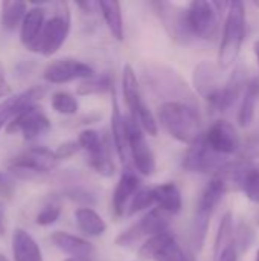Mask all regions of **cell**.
<instances>
[{
	"mask_svg": "<svg viewBox=\"0 0 259 261\" xmlns=\"http://www.w3.org/2000/svg\"><path fill=\"white\" fill-rule=\"evenodd\" d=\"M157 116L166 133L182 144L191 145L203 135L198 112L189 102L168 99L160 104Z\"/></svg>",
	"mask_w": 259,
	"mask_h": 261,
	"instance_id": "6da1fadb",
	"label": "cell"
},
{
	"mask_svg": "<svg viewBox=\"0 0 259 261\" xmlns=\"http://www.w3.org/2000/svg\"><path fill=\"white\" fill-rule=\"evenodd\" d=\"M227 187L229 184L223 177L215 176L209 180V184L205 187V190L198 197L194 220H192V228H191V243L197 252H200L205 246L211 219L215 210L218 208V205L221 203L227 191Z\"/></svg>",
	"mask_w": 259,
	"mask_h": 261,
	"instance_id": "7a4b0ae2",
	"label": "cell"
},
{
	"mask_svg": "<svg viewBox=\"0 0 259 261\" xmlns=\"http://www.w3.org/2000/svg\"><path fill=\"white\" fill-rule=\"evenodd\" d=\"M246 38V6L243 2H231L226 12L223 35L218 50V66L227 69L235 64L240 57Z\"/></svg>",
	"mask_w": 259,
	"mask_h": 261,
	"instance_id": "3957f363",
	"label": "cell"
},
{
	"mask_svg": "<svg viewBox=\"0 0 259 261\" xmlns=\"http://www.w3.org/2000/svg\"><path fill=\"white\" fill-rule=\"evenodd\" d=\"M58 164L55 151L46 147H29L21 153L11 158L6 164V170L11 176L31 180L50 173Z\"/></svg>",
	"mask_w": 259,
	"mask_h": 261,
	"instance_id": "277c9868",
	"label": "cell"
},
{
	"mask_svg": "<svg viewBox=\"0 0 259 261\" xmlns=\"http://www.w3.org/2000/svg\"><path fill=\"white\" fill-rule=\"evenodd\" d=\"M169 214L162 211L160 208H153L147 211L134 225L128 226L125 231H122L114 243L119 248H130L136 243H139L142 239H150L153 236L168 232L169 223H171Z\"/></svg>",
	"mask_w": 259,
	"mask_h": 261,
	"instance_id": "5b68a950",
	"label": "cell"
},
{
	"mask_svg": "<svg viewBox=\"0 0 259 261\" xmlns=\"http://www.w3.org/2000/svg\"><path fill=\"white\" fill-rule=\"evenodd\" d=\"M231 164L232 161H227V158L211 151L202 135L186 150L182 167L189 173L212 174V177H215V176H221L229 168Z\"/></svg>",
	"mask_w": 259,
	"mask_h": 261,
	"instance_id": "8992f818",
	"label": "cell"
},
{
	"mask_svg": "<svg viewBox=\"0 0 259 261\" xmlns=\"http://www.w3.org/2000/svg\"><path fill=\"white\" fill-rule=\"evenodd\" d=\"M69 32H70V15L67 6H64L63 11L56 12L53 17L46 20L41 34L38 35L35 43L29 47V50L37 52L43 57H52L66 43Z\"/></svg>",
	"mask_w": 259,
	"mask_h": 261,
	"instance_id": "52a82bcc",
	"label": "cell"
},
{
	"mask_svg": "<svg viewBox=\"0 0 259 261\" xmlns=\"http://www.w3.org/2000/svg\"><path fill=\"white\" fill-rule=\"evenodd\" d=\"M151 6L156 9V14L159 15L166 32L174 41L180 44H188L195 38L188 21L186 9L169 2H154L151 3Z\"/></svg>",
	"mask_w": 259,
	"mask_h": 261,
	"instance_id": "ba28073f",
	"label": "cell"
},
{
	"mask_svg": "<svg viewBox=\"0 0 259 261\" xmlns=\"http://www.w3.org/2000/svg\"><path fill=\"white\" fill-rule=\"evenodd\" d=\"M128 151L136 171L142 176H153L156 173V154L147 141L142 128L128 116Z\"/></svg>",
	"mask_w": 259,
	"mask_h": 261,
	"instance_id": "9c48e42d",
	"label": "cell"
},
{
	"mask_svg": "<svg viewBox=\"0 0 259 261\" xmlns=\"http://www.w3.org/2000/svg\"><path fill=\"white\" fill-rule=\"evenodd\" d=\"M188 21L195 38L215 40L218 35V11L212 2L194 0L188 5Z\"/></svg>",
	"mask_w": 259,
	"mask_h": 261,
	"instance_id": "30bf717a",
	"label": "cell"
},
{
	"mask_svg": "<svg viewBox=\"0 0 259 261\" xmlns=\"http://www.w3.org/2000/svg\"><path fill=\"white\" fill-rule=\"evenodd\" d=\"M50 130V119L44 113V110L32 104L26 107L8 127V135H21L26 141L37 139L43 135H46Z\"/></svg>",
	"mask_w": 259,
	"mask_h": 261,
	"instance_id": "8fae6325",
	"label": "cell"
},
{
	"mask_svg": "<svg viewBox=\"0 0 259 261\" xmlns=\"http://www.w3.org/2000/svg\"><path fill=\"white\" fill-rule=\"evenodd\" d=\"M203 139L211 151L224 158L238 153L243 147L237 128L224 119L215 121L206 133H203Z\"/></svg>",
	"mask_w": 259,
	"mask_h": 261,
	"instance_id": "7c38bea8",
	"label": "cell"
},
{
	"mask_svg": "<svg viewBox=\"0 0 259 261\" xmlns=\"http://www.w3.org/2000/svg\"><path fill=\"white\" fill-rule=\"evenodd\" d=\"M95 73L93 67L76 58H58L47 64L43 72V78L52 84H66L76 80L92 78Z\"/></svg>",
	"mask_w": 259,
	"mask_h": 261,
	"instance_id": "4fadbf2b",
	"label": "cell"
},
{
	"mask_svg": "<svg viewBox=\"0 0 259 261\" xmlns=\"http://www.w3.org/2000/svg\"><path fill=\"white\" fill-rule=\"evenodd\" d=\"M246 86L247 80L244 70L241 67H237L224 81V84L208 99L209 107L214 112H227L237 102L240 95L244 93Z\"/></svg>",
	"mask_w": 259,
	"mask_h": 261,
	"instance_id": "5bb4252c",
	"label": "cell"
},
{
	"mask_svg": "<svg viewBox=\"0 0 259 261\" xmlns=\"http://www.w3.org/2000/svg\"><path fill=\"white\" fill-rule=\"evenodd\" d=\"M226 180L227 184L234 182L250 202L259 203V164L252 165L246 161L235 162L226 174Z\"/></svg>",
	"mask_w": 259,
	"mask_h": 261,
	"instance_id": "9a60e30c",
	"label": "cell"
},
{
	"mask_svg": "<svg viewBox=\"0 0 259 261\" xmlns=\"http://www.w3.org/2000/svg\"><path fill=\"white\" fill-rule=\"evenodd\" d=\"M140 187H142V182L136 171L127 168L121 174V177L114 187L113 196H111V210L118 219L124 217L127 214L130 203Z\"/></svg>",
	"mask_w": 259,
	"mask_h": 261,
	"instance_id": "2e32d148",
	"label": "cell"
},
{
	"mask_svg": "<svg viewBox=\"0 0 259 261\" xmlns=\"http://www.w3.org/2000/svg\"><path fill=\"white\" fill-rule=\"evenodd\" d=\"M44 89L41 86H34L18 95H12L0 102V130L6 128L26 107L37 102L44 95Z\"/></svg>",
	"mask_w": 259,
	"mask_h": 261,
	"instance_id": "e0dca14e",
	"label": "cell"
},
{
	"mask_svg": "<svg viewBox=\"0 0 259 261\" xmlns=\"http://www.w3.org/2000/svg\"><path fill=\"white\" fill-rule=\"evenodd\" d=\"M192 84L195 92L206 101L224 84L221 83V67L218 63L203 60L200 61L192 72Z\"/></svg>",
	"mask_w": 259,
	"mask_h": 261,
	"instance_id": "ac0fdd59",
	"label": "cell"
},
{
	"mask_svg": "<svg viewBox=\"0 0 259 261\" xmlns=\"http://www.w3.org/2000/svg\"><path fill=\"white\" fill-rule=\"evenodd\" d=\"M50 242L69 258H92L95 254V246L89 240L64 231H55L50 236Z\"/></svg>",
	"mask_w": 259,
	"mask_h": 261,
	"instance_id": "d6986e66",
	"label": "cell"
},
{
	"mask_svg": "<svg viewBox=\"0 0 259 261\" xmlns=\"http://www.w3.org/2000/svg\"><path fill=\"white\" fill-rule=\"evenodd\" d=\"M113 93V110H111V138L116 148V153L122 164H127L130 159L128 151V118H125L121 113V109L118 106V99L114 95V87L111 90Z\"/></svg>",
	"mask_w": 259,
	"mask_h": 261,
	"instance_id": "ffe728a7",
	"label": "cell"
},
{
	"mask_svg": "<svg viewBox=\"0 0 259 261\" xmlns=\"http://www.w3.org/2000/svg\"><path fill=\"white\" fill-rule=\"evenodd\" d=\"M154 194V205L165 211L169 216H176L183 208V197L182 191L174 182H165L153 188Z\"/></svg>",
	"mask_w": 259,
	"mask_h": 261,
	"instance_id": "44dd1931",
	"label": "cell"
},
{
	"mask_svg": "<svg viewBox=\"0 0 259 261\" xmlns=\"http://www.w3.org/2000/svg\"><path fill=\"white\" fill-rule=\"evenodd\" d=\"M12 257L14 261H43L38 243L24 229L12 232Z\"/></svg>",
	"mask_w": 259,
	"mask_h": 261,
	"instance_id": "7402d4cb",
	"label": "cell"
},
{
	"mask_svg": "<svg viewBox=\"0 0 259 261\" xmlns=\"http://www.w3.org/2000/svg\"><path fill=\"white\" fill-rule=\"evenodd\" d=\"M259 101V78L253 76L252 80L247 81L246 90L243 93V99L238 109L237 121L238 125L246 128L250 127L253 119H255V112H256V104Z\"/></svg>",
	"mask_w": 259,
	"mask_h": 261,
	"instance_id": "603a6c76",
	"label": "cell"
},
{
	"mask_svg": "<svg viewBox=\"0 0 259 261\" xmlns=\"http://www.w3.org/2000/svg\"><path fill=\"white\" fill-rule=\"evenodd\" d=\"M44 23H46V11L41 6H32V9H27L20 28V40L27 49L35 43V40L41 34Z\"/></svg>",
	"mask_w": 259,
	"mask_h": 261,
	"instance_id": "cb8c5ba5",
	"label": "cell"
},
{
	"mask_svg": "<svg viewBox=\"0 0 259 261\" xmlns=\"http://www.w3.org/2000/svg\"><path fill=\"white\" fill-rule=\"evenodd\" d=\"M75 222L79 231L89 237H101L107 231L105 220L90 206H81L75 211Z\"/></svg>",
	"mask_w": 259,
	"mask_h": 261,
	"instance_id": "d4e9b609",
	"label": "cell"
},
{
	"mask_svg": "<svg viewBox=\"0 0 259 261\" xmlns=\"http://www.w3.org/2000/svg\"><path fill=\"white\" fill-rule=\"evenodd\" d=\"M99 11L104 17V21L110 31V34L118 40L122 41L124 40V18H122V8L119 2H113V0H104L99 2Z\"/></svg>",
	"mask_w": 259,
	"mask_h": 261,
	"instance_id": "484cf974",
	"label": "cell"
},
{
	"mask_svg": "<svg viewBox=\"0 0 259 261\" xmlns=\"http://www.w3.org/2000/svg\"><path fill=\"white\" fill-rule=\"evenodd\" d=\"M122 93H124V99L130 112H133L143 101L139 80L130 64H125L122 69Z\"/></svg>",
	"mask_w": 259,
	"mask_h": 261,
	"instance_id": "4316f807",
	"label": "cell"
},
{
	"mask_svg": "<svg viewBox=\"0 0 259 261\" xmlns=\"http://www.w3.org/2000/svg\"><path fill=\"white\" fill-rule=\"evenodd\" d=\"M26 12L27 9L24 2H12V0L2 2V28L8 32L21 28Z\"/></svg>",
	"mask_w": 259,
	"mask_h": 261,
	"instance_id": "83f0119b",
	"label": "cell"
},
{
	"mask_svg": "<svg viewBox=\"0 0 259 261\" xmlns=\"http://www.w3.org/2000/svg\"><path fill=\"white\" fill-rule=\"evenodd\" d=\"M108 90H113V78L104 72V73H96L92 78L82 80L76 89L78 95L81 96H89V95H102Z\"/></svg>",
	"mask_w": 259,
	"mask_h": 261,
	"instance_id": "f1b7e54d",
	"label": "cell"
},
{
	"mask_svg": "<svg viewBox=\"0 0 259 261\" xmlns=\"http://www.w3.org/2000/svg\"><path fill=\"white\" fill-rule=\"evenodd\" d=\"M79 148L82 151H85L87 158H92V156H98L101 154L102 151H105L108 147H107V142L104 141V138L93 128H85L82 130L79 135H78V139H76Z\"/></svg>",
	"mask_w": 259,
	"mask_h": 261,
	"instance_id": "f546056e",
	"label": "cell"
},
{
	"mask_svg": "<svg viewBox=\"0 0 259 261\" xmlns=\"http://www.w3.org/2000/svg\"><path fill=\"white\" fill-rule=\"evenodd\" d=\"M176 237L172 236V234H169V232H162V234H157V236H153V237H150V239H147L142 245H140V248H139V251H137V254H139V257L140 258H143V260H153L174 240Z\"/></svg>",
	"mask_w": 259,
	"mask_h": 261,
	"instance_id": "4dcf8cb0",
	"label": "cell"
},
{
	"mask_svg": "<svg viewBox=\"0 0 259 261\" xmlns=\"http://www.w3.org/2000/svg\"><path fill=\"white\" fill-rule=\"evenodd\" d=\"M234 216L231 213H226L220 222L217 236H215V243H214V258L229 245L234 242Z\"/></svg>",
	"mask_w": 259,
	"mask_h": 261,
	"instance_id": "1f68e13d",
	"label": "cell"
},
{
	"mask_svg": "<svg viewBox=\"0 0 259 261\" xmlns=\"http://www.w3.org/2000/svg\"><path fill=\"white\" fill-rule=\"evenodd\" d=\"M50 106L56 113L64 116H72L79 109L78 99L67 92H55L50 98Z\"/></svg>",
	"mask_w": 259,
	"mask_h": 261,
	"instance_id": "d6a6232c",
	"label": "cell"
},
{
	"mask_svg": "<svg viewBox=\"0 0 259 261\" xmlns=\"http://www.w3.org/2000/svg\"><path fill=\"white\" fill-rule=\"evenodd\" d=\"M87 162H89V167L102 177H111L114 174V171H116V165H114V162H113V159L110 156L108 148L105 151H102L101 154H98V156L87 158Z\"/></svg>",
	"mask_w": 259,
	"mask_h": 261,
	"instance_id": "836d02e7",
	"label": "cell"
},
{
	"mask_svg": "<svg viewBox=\"0 0 259 261\" xmlns=\"http://www.w3.org/2000/svg\"><path fill=\"white\" fill-rule=\"evenodd\" d=\"M154 205V194H153V188H147V187H140L139 191L134 194L130 206H128V211H127V216H134L140 211H145L148 210L150 206Z\"/></svg>",
	"mask_w": 259,
	"mask_h": 261,
	"instance_id": "e575fe53",
	"label": "cell"
},
{
	"mask_svg": "<svg viewBox=\"0 0 259 261\" xmlns=\"http://www.w3.org/2000/svg\"><path fill=\"white\" fill-rule=\"evenodd\" d=\"M60 216H61V206L58 203H47L38 211L35 217V223L40 226H50L60 219Z\"/></svg>",
	"mask_w": 259,
	"mask_h": 261,
	"instance_id": "d590c367",
	"label": "cell"
},
{
	"mask_svg": "<svg viewBox=\"0 0 259 261\" xmlns=\"http://www.w3.org/2000/svg\"><path fill=\"white\" fill-rule=\"evenodd\" d=\"M241 148H243V161L250 164V161L259 159V128L247 138L246 144Z\"/></svg>",
	"mask_w": 259,
	"mask_h": 261,
	"instance_id": "8d00e7d4",
	"label": "cell"
},
{
	"mask_svg": "<svg viewBox=\"0 0 259 261\" xmlns=\"http://www.w3.org/2000/svg\"><path fill=\"white\" fill-rule=\"evenodd\" d=\"M252 242H253V232H252V229L247 225H241L235 231V234H234V243H235L238 252L249 249V246L252 245Z\"/></svg>",
	"mask_w": 259,
	"mask_h": 261,
	"instance_id": "74e56055",
	"label": "cell"
},
{
	"mask_svg": "<svg viewBox=\"0 0 259 261\" xmlns=\"http://www.w3.org/2000/svg\"><path fill=\"white\" fill-rule=\"evenodd\" d=\"M79 145L76 141H67V142H63L56 150H55V154L58 158V161H64V159H69L72 158L73 154H76L79 151Z\"/></svg>",
	"mask_w": 259,
	"mask_h": 261,
	"instance_id": "f35d334b",
	"label": "cell"
},
{
	"mask_svg": "<svg viewBox=\"0 0 259 261\" xmlns=\"http://www.w3.org/2000/svg\"><path fill=\"white\" fill-rule=\"evenodd\" d=\"M14 193V180L8 173H0V199H8Z\"/></svg>",
	"mask_w": 259,
	"mask_h": 261,
	"instance_id": "ab89813d",
	"label": "cell"
},
{
	"mask_svg": "<svg viewBox=\"0 0 259 261\" xmlns=\"http://www.w3.org/2000/svg\"><path fill=\"white\" fill-rule=\"evenodd\" d=\"M238 255H240V252H238L235 243L232 242L215 257V261H238Z\"/></svg>",
	"mask_w": 259,
	"mask_h": 261,
	"instance_id": "60d3db41",
	"label": "cell"
},
{
	"mask_svg": "<svg viewBox=\"0 0 259 261\" xmlns=\"http://www.w3.org/2000/svg\"><path fill=\"white\" fill-rule=\"evenodd\" d=\"M11 93V87H9V83L6 80V73H5V69H3V64L0 63V98L6 96Z\"/></svg>",
	"mask_w": 259,
	"mask_h": 261,
	"instance_id": "b9f144b4",
	"label": "cell"
},
{
	"mask_svg": "<svg viewBox=\"0 0 259 261\" xmlns=\"http://www.w3.org/2000/svg\"><path fill=\"white\" fill-rule=\"evenodd\" d=\"M76 6L82 9L84 14H95V11L99 9V2H78Z\"/></svg>",
	"mask_w": 259,
	"mask_h": 261,
	"instance_id": "7bdbcfd3",
	"label": "cell"
},
{
	"mask_svg": "<svg viewBox=\"0 0 259 261\" xmlns=\"http://www.w3.org/2000/svg\"><path fill=\"white\" fill-rule=\"evenodd\" d=\"M3 220H5V203L0 200V229L3 226Z\"/></svg>",
	"mask_w": 259,
	"mask_h": 261,
	"instance_id": "ee69618b",
	"label": "cell"
},
{
	"mask_svg": "<svg viewBox=\"0 0 259 261\" xmlns=\"http://www.w3.org/2000/svg\"><path fill=\"white\" fill-rule=\"evenodd\" d=\"M253 52H255V57H256V60H258L259 63V40H256L255 44H253Z\"/></svg>",
	"mask_w": 259,
	"mask_h": 261,
	"instance_id": "f6af8a7d",
	"label": "cell"
},
{
	"mask_svg": "<svg viewBox=\"0 0 259 261\" xmlns=\"http://www.w3.org/2000/svg\"><path fill=\"white\" fill-rule=\"evenodd\" d=\"M64 261H95L93 258H67Z\"/></svg>",
	"mask_w": 259,
	"mask_h": 261,
	"instance_id": "bcb514c9",
	"label": "cell"
},
{
	"mask_svg": "<svg viewBox=\"0 0 259 261\" xmlns=\"http://www.w3.org/2000/svg\"><path fill=\"white\" fill-rule=\"evenodd\" d=\"M0 261H8V258H6L3 254H0Z\"/></svg>",
	"mask_w": 259,
	"mask_h": 261,
	"instance_id": "7dc6e473",
	"label": "cell"
},
{
	"mask_svg": "<svg viewBox=\"0 0 259 261\" xmlns=\"http://www.w3.org/2000/svg\"><path fill=\"white\" fill-rule=\"evenodd\" d=\"M255 261H259V249L258 252H256V258H255Z\"/></svg>",
	"mask_w": 259,
	"mask_h": 261,
	"instance_id": "c3c4849f",
	"label": "cell"
}]
</instances>
